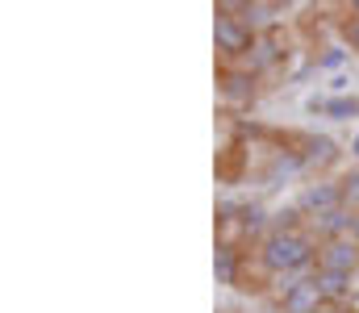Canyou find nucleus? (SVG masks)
Here are the masks:
<instances>
[{"label":"nucleus","instance_id":"6","mask_svg":"<svg viewBox=\"0 0 359 313\" xmlns=\"http://www.w3.org/2000/svg\"><path fill=\"white\" fill-rule=\"evenodd\" d=\"M313 284H318V293L326 297V305H330V301H343V297L351 293V276H343V272H326V267L313 272Z\"/></svg>","mask_w":359,"mask_h":313},{"label":"nucleus","instance_id":"5","mask_svg":"<svg viewBox=\"0 0 359 313\" xmlns=\"http://www.w3.org/2000/svg\"><path fill=\"white\" fill-rule=\"evenodd\" d=\"M351 225H355V213L347 205H339V209H330V213H322V217H313L309 234L318 242H339V238H351Z\"/></svg>","mask_w":359,"mask_h":313},{"label":"nucleus","instance_id":"9","mask_svg":"<svg viewBox=\"0 0 359 313\" xmlns=\"http://www.w3.org/2000/svg\"><path fill=\"white\" fill-rule=\"evenodd\" d=\"M271 13H280V4H264V0H247L238 17H243V25H247V29L255 34V29H268V25H271Z\"/></svg>","mask_w":359,"mask_h":313},{"label":"nucleus","instance_id":"1","mask_svg":"<svg viewBox=\"0 0 359 313\" xmlns=\"http://www.w3.org/2000/svg\"><path fill=\"white\" fill-rule=\"evenodd\" d=\"M318 251H322V242L309 230H301V234H268L259 242V263L271 276H288V272L313 276L318 272Z\"/></svg>","mask_w":359,"mask_h":313},{"label":"nucleus","instance_id":"17","mask_svg":"<svg viewBox=\"0 0 359 313\" xmlns=\"http://www.w3.org/2000/svg\"><path fill=\"white\" fill-rule=\"evenodd\" d=\"M351 155H355V159H359V134H355V138H351Z\"/></svg>","mask_w":359,"mask_h":313},{"label":"nucleus","instance_id":"14","mask_svg":"<svg viewBox=\"0 0 359 313\" xmlns=\"http://www.w3.org/2000/svg\"><path fill=\"white\" fill-rule=\"evenodd\" d=\"M339 188H343V205L351 209V213H359V172L343 176V180H339Z\"/></svg>","mask_w":359,"mask_h":313},{"label":"nucleus","instance_id":"19","mask_svg":"<svg viewBox=\"0 0 359 313\" xmlns=\"http://www.w3.org/2000/svg\"><path fill=\"white\" fill-rule=\"evenodd\" d=\"M322 313H347V309H339V305H326V309H322Z\"/></svg>","mask_w":359,"mask_h":313},{"label":"nucleus","instance_id":"8","mask_svg":"<svg viewBox=\"0 0 359 313\" xmlns=\"http://www.w3.org/2000/svg\"><path fill=\"white\" fill-rule=\"evenodd\" d=\"M213 276H217V284H238V251L230 246V242H217V255H213Z\"/></svg>","mask_w":359,"mask_h":313},{"label":"nucleus","instance_id":"2","mask_svg":"<svg viewBox=\"0 0 359 313\" xmlns=\"http://www.w3.org/2000/svg\"><path fill=\"white\" fill-rule=\"evenodd\" d=\"M213 42H217V50H222L226 59H243V55L255 50V34L243 25V17H230V13H217V21H213Z\"/></svg>","mask_w":359,"mask_h":313},{"label":"nucleus","instance_id":"20","mask_svg":"<svg viewBox=\"0 0 359 313\" xmlns=\"http://www.w3.org/2000/svg\"><path fill=\"white\" fill-rule=\"evenodd\" d=\"M351 13H355V17H359V0H355V4H351Z\"/></svg>","mask_w":359,"mask_h":313},{"label":"nucleus","instance_id":"10","mask_svg":"<svg viewBox=\"0 0 359 313\" xmlns=\"http://www.w3.org/2000/svg\"><path fill=\"white\" fill-rule=\"evenodd\" d=\"M301 205H284V209H276L271 213V230L268 234H301Z\"/></svg>","mask_w":359,"mask_h":313},{"label":"nucleus","instance_id":"16","mask_svg":"<svg viewBox=\"0 0 359 313\" xmlns=\"http://www.w3.org/2000/svg\"><path fill=\"white\" fill-rule=\"evenodd\" d=\"M347 38H351V46L359 50V17L355 21H347Z\"/></svg>","mask_w":359,"mask_h":313},{"label":"nucleus","instance_id":"4","mask_svg":"<svg viewBox=\"0 0 359 313\" xmlns=\"http://www.w3.org/2000/svg\"><path fill=\"white\" fill-rule=\"evenodd\" d=\"M318 267H326V272H343V276H355L359 272V242L355 238L322 242V251H318Z\"/></svg>","mask_w":359,"mask_h":313},{"label":"nucleus","instance_id":"12","mask_svg":"<svg viewBox=\"0 0 359 313\" xmlns=\"http://www.w3.org/2000/svg\"><path fill=\"white\" fill-rule=\"evenodd\" d=\"M226 97L251 101V97H255V76H251V71H230V76H226Z\"/></svg>","mask_w":359,"mask_h":313},{"label":"nucleus","instance_id":"7","mask_svg":"<svg viewBox=\"0 0 359 313\" xmlns=\"http://www.w3.org/2000/svg\"><path fill=\"white\" fill-rule=\"evenodd\" d=\"M276 59H280V42H276L271 34H259V38H255V50L247 55V71L259 76V71H268Z\"/></svg>","mask_w":359,"mask_h":313},{"label":"nucleus","instance_id":"15","mask_svg":"<svg viewBox=\"0 0 359 313\" xmlns=\"http://www.w3.org/2000/svg\"><path fill=\"white\" fill-rule=\"evenodd\" d=\"M343 63H347V50H343V46H326V55H322L318 67H322V71H334V67H343Z\"/></svg>","mask_w":359,"mask_h":313},{"label":"nucleus","instance_id":"11","mask_svg":"<svg viewBox=\"0 0 359 313\" xmlns=\"http://www.w3.org/2000/svg\"><path fill=\"white\" fill-rule=\"evenodd\" d=\"M301 146H305V151H301V159H305V163H330V159H334V151H339L330 138H313V134H309V138H301Z\"/></svg>","mask_w":359,"mask_h":313},{"label":"nucleus","instance_id":"13","mask_svg":"<svg viewBox=\"0 0 359 313\" xmlns=\"http://www.w3.org/2000/svg\"><path fill=\"white\" fill-rule=\"evenodd\" d=\"M326 117L330 121H351V117H359V97H334V101H326Z\"/></svg>","mask_w":359,"mask_h":313},{"label":"nucleus","instance_id":"18","mask_svg":"<svg viewBox=\"0 0 359 313\" xmlns=\"http://www.w3.org/2000/svg\"><path fill=\"white\" fill-rule=\"evenodd\" d=\"M351 238L359 242V213H355V225H351Z\"/></svg>","mask_w":359,"mask_h":313},{"label":"nucleus","instance_id":"3","mask_svg":"<svg viewBox=\"0 0 359 313\" xmlns=\"http://www.w3.org/2000/svg\"><path fill=\"white\" fill-rule=\"evenodd\" d=\"M297 205L305 213V221H313V217H322V213H330V209L343 205V188H339V180L330 184V180H318V184H309L301 197H297Z\"/></svg>","mask_w":359,"mask_h":313}]
</instances>
